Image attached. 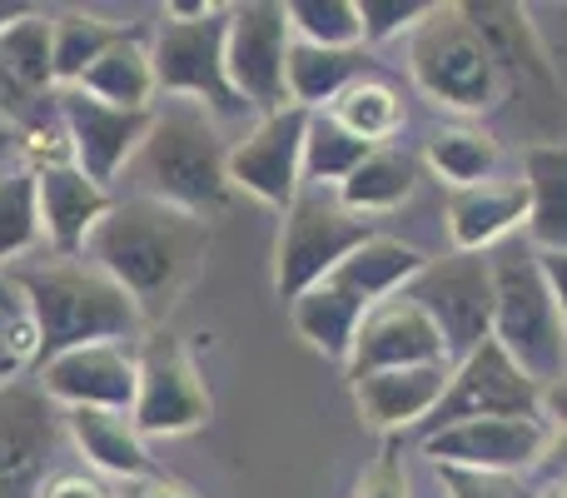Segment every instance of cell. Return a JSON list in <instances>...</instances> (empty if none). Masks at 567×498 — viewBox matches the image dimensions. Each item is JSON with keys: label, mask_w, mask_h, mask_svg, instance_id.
Wrapping results in <instances>:
<instances>
[{"label": "cell", "mask_w": 567, "mask_h": 498, "mask_svg": "<svg viewBox=\"0 0 567 498\" xmlns=\"http://www.w3.org/2000/svg\"><path fill=\"white\" fill-rule=\"evenodd\" d=\"M50 26H55L50 16L30 10L25 20H16V26L0 35V60H6V70L30 90V95H55V65H50Z\"/></svg>", "instance_id": "34"}, {"label": "cell", "mask_w": 567, "mask_h": 498, "mask_svg": "<svg viewBox=\"0 0 567 498\" xmlns=\"http://www.w3.org/2000/svg\"><path fill=\"white\" fill-rule=\"evenodd\" d=\"M35 195H40V235L60 260H85V245L95 225L110 215L115 200L85 180L75 165H45L35 170Z\"/></svg>", "instance_id": "19"}, {"label": "cell", "mask_w": 567, "mask_h": 498, "mask_svg": "<svg viewBox=\"0 0 567 498\" xmlns=\"http://www.w3.org/2000/svg\"><path fill=\"white\" fill-rule=\"evenodd\" d=\"M449 498H543V484L528 474H478V469H439Z\"/></svg>", "instance_id": "38"}, {"label": "cell", "mask_w": 567, "mask_h": 498, "mask_svg": "<svg viewBox=\"0 0 567 498\" xmlns=\"http://www.w3.org/2000/svg\"><path fill=\"white\" fill-rule=\"evenodd\" d=\"M553 444V424L543 419H468L423 439L433 469H478V474H528Z\"/></svg>", "instance_id": "15"}, {"label": "cell", "mask_w": 567, "mask_h": 498, "mask_svg": "<svg viewBox=\"0 0 567 498\" xmlns=\"http://www.w3.org/2000/svg\"><path fill=\"white\" fill-rule=\"evenodd\" d=\"M498 140L488 130H473V125H443L423 140V165L433 170L439 180H449L453 190H468L483 185V180L498 175Z\"/></svg>", "instance_id": "29"}, {"label": "cell", "mask_w": 567, "mask_h": 498, "mask_svg": "<svg viewBox=\"0 0 567 498\" xmlns=\"http://www.w3.org/2000/svg\"><path fill=\"white\" fill-rule=\"evenodd\" d=\"M10 289L20 294L30 324L40 339V364L55 354L85 349V344H135L145 339V314L120 289L110 274H100L90 260H25L0 270ZM35 364V369H40Z\"/></svg>", "instance_id": "2"}, {"label": "cell", "mask_w": 567, "mask_h": 498, "mask_svg": "<svg viewBox=\"0 0 567 498\" xmlns=\"http://www.w3.org/2000/svg\"><path fill=\"white\" fill-rule=\"evenodd\" d=\"M30 10H35V6H25V0H0V35H6L16 20H25Z\"/></svg>", "instance_id": "46"}, {"label": "cell", "mask_w": 567, "mask_h": 498, "mask_svg": "<svg viewBox=\"0 0 567 498\" xmlns=\"http://www.w3.org/2000/svg\"><path fill=\"white\" fill-rule=\"evenodd\" d=\"M493 270V339L508 349V359L528 374L538 389L567 369V334L553 299V284L543 274V254L528 240L513 235L508 245L488 254Z\"/></svg>", "instance_id": "4"}, {"label": "cell", "mask_w": 567, "mask_h": 498, "mask_svg": "<svg viewBox=\"0 0 567 498\" xmlns=\"http://www.w3.org/2000/svg\"><path fill=\"white\" fill-rule=\"evenodd\" d=\"M413 190H419V160L409 150H369L359 170L339 185L343 210L373 220V215H393L399 205H409Z\"/></svg>", "instance_id": "26"}, {"label": "cell", "mask_w": 567, "mask_h": 498, "mask_svg": "<svg viewBox=\"0 0 567 498\" xmlns=\"http://www.w3.org/2000/svg\"><path fill=\"white\" fill-rule=\"evenodd\" d=\"M433 16L429 0H359L363 45H389L399 35H413Z\"/></svg>", "instance_id": "37"}, {"label": "cell", "mask_w": 567, "mask_h": 498, "mask_svg": "<svg viewBox=\"0 0 567 498\" xmlns=\"http://www.w3.org/2000/svg\"><path fill=\"white\" fill-rule=\"evenodd\" d=\"M423 264H429L423 250L403 245V240H389V235H373V240H363V245L353 250L323 284H333L339 294H349V299L369 314L373 304H383V299H393V294L409 289V284L423 274Z\"/></svg>", "instance_id": "22"}, {"label": "cell", "mask_w": 567, "mask_h": 498, "mask_svg": "<svg viewBox=\"0 0 567 498\" xmlns=\"http://www.w3.org/2000/svg\"><path fill=\"white\" fill-rule=\"evenodd\" d=\"M409 75L433 105L453 115H483L498 105L503 90L493 50L463 6H433V16L409 35Z\"/></svg>", "instance_id": "5"}, {"label": "cell", "mask_w": 567, "mask_h": 498, "mask_svg": "<svg viewBox=\"0 0 567 498\" xmlns=\"http://www.w3.org/2000/svg\"><path fill=\"white\" fill-rule=\"evenodd\" d=\"M473 20V30L483 35V45L493 50V65L508 85H523V95H538L533 110L548 120L567 115V95H563V80L553 70L548 50H543L538 30H533L528 10L518 6H463Z\"/></svg>", "instance_id": "17"}, {"label": "cell", "mask_w": 567, "mask_h": 498, "mask_svg": "<svg viewBox=\"0 0 567 498\" xmlns=\"http://www.w3.org/2000/svg\"><path fill=\"white\" fill-rule=\"evenodd\" d=\"M359 75H363V50H323V45H303V40L289 45V70H284L289 105L309 110V115L329 110Z\"/></svg>", "instance_id": "27"}, {"label": "cell", "mask_w": 567, "mask_h": 498, "mask_svg": "<svg viewBox=\"0 0 567 498\" xmlns=\"http://www.w3.org/2000/svg\"><path fill=\"white\" fill-rule=\"evenodd\" d=\"M130 30L125 26H110L100 16H55L50 26V65H55V90L60 85H80L90 65L105 55L110 45H120Z\"/></svg>", "instance_id": "31"}, {"label": "cell", "mask_w": 567, "mask_h": 498, "mask_svg": "<svg viewBox=\"0 0 567 498\" xmlns=\"http://www.w3.org/2000/svg\"><path fill=\"white\" fill-rule=\"evenodd\" d=\"M303 135L309 110L284 105L275 115H259V125L229 150V185L255 195L259 205L289 210L303 190Z\"/></svg>", "instance_id": "14"}, {"label": "cell", "mask_w": 567, "mask_h": 498, "mask_svg": "<svg viewBox=\"0 0 567 498\" xmlns=\"http://www.w3.org/2000/svg\"><path fill=\"white\" fill-rule=\"evenodd\" d=\"M135 195L175 205L185 215H219L229 205V150L219 125L195 100H165V110L150 115V130L130 160Z\"/></svg>", "instance_id": "3"}, {"label": "cell", "mask_w": 567, "mask_h": 498, "mask_svg": "<svg viewBox=\"0 0 567 498\" xmlns=\"http://www.w3.org/2000/svg\"><path fill=\"white\" fill-rule=\"evenodd\" d=\"M215 10H225V6H209V0H169L165 16L169 20H209Z\"/></svg>", "instance_id": "44"}, {"label": "cell", "mask_w": 567, "mask_h": 498, "mask_svg": "<svg viewBox=\"0 0 567 498\" xmlns=\"http://www.w3.org/2000/svg\"><path fill=\"white\" fill-rule=\"evenodd\" d=\"M16 155H20V130L0 120V175H6V170H16V165H10Z\"/></svg>", "instance_id": "45"}, {"label": "cell", "mask_w": 567, "mask_h": 498, "mask_svg": "<svg viewBox=\"0 0 567 498\" xmlns=\"http://www.w3.org/2000/svg\"><path fill=\"white\" fill-rule=\"evenodd\" d=\"M75 90H85V95L105 100V105H115V110H155V95H159L155 60H150V50L140 45V35L130 30L120 45H110L105 55L80 75Z\"/></svg>", "instance_id": "25"}, {"label": "cell", "mask_w": 567, "mask_h": 498, "mask_svg": "<svg viewBox=\"0 0 567 498\" xmlns=\"http://www.w3.org/2000/svg\"><path fill=\"white\" fill-rule=\"evenodd\" d=\"M363 240H373V220L343 210L339 190L303 185L299 200L284 210V230L275 245V294L293 304L313 284L329 280Z\"/></svg>", "instance_id": "6"}, {"label": "cell", "mask_w": 567, "mask_h": 498, "mask_svg": "<svg viewBox=\"0 0 567 498\" xmlns=\"http://www.w3.org/2000/svg\"><path fill=\"white\" fill-rule=\"evenodd\" d=\"M30 364H40L35 324H30V314H25V304H20V294L10 289V280L0 274V384L20 379Z\"/></svg>", "instance_id": "36"}, {"label": "cell", "mask_w": 567, "mask_h": 498, "mask_svg": "<svg viewBox=\"0 0 567 498\" xmlns=\"http://www.w3.org/2000/svg\"><path fill=\"white\" fill-rule=\"evenodd\" d=\"M548 498H567V479H558V484H548Z\"/></svg>", "instance_id": "47"}, {"label": "cell", "mask_w": 567, "mask_h": 498, "mask_svg": "<svg viewBox=\"0 0 567 498\" xmlns=\"http://www.w3.org/2000/svg\"><path fill=\"white\" fill-rule=\"evenodd\" d=\"M543 419H548L553 429H567V369L543 389Z\"/></svg>", "instance_id": "42"}, {"label": "cell", "mask_w": 567, "mask_h": 498, "mask_svg": "<svg viewBox=\"0 0 567 498\" xmlns=\"http://www.w3.org/2000/svg\"><path fill=\"white\" fill-rule=\"evenodd\" d=\"M205 254H209L205 220L145 195L115 200L85 245V260L100 274H110L140 304L145 319L165 314L185 294V284L199 274Z\"/></svg>", "instance_id": "1"}, {"label": "cell", "mask_w": 567, "mask_h": 498, "mask_svg": "<svg viewBox=\"0 0 567 498\" xmlns=\"http://www.w3.org/2000/svg\"><path fill=\"white\" fill-rule=\"evenodd\" d=\"M140 359V394H135V429L155 434V439H175V434H189L209 419V394L205 379H199L195 359L185 354V344L175 334H145L135 349Z\"/></svg>", "instance_id": "12"}, {"label": "cell", "mask_w": 567, "mask_h": 498, "mask_svg": "<svg viewBox=\"0 0 567 498\" xmlns=\"http://www.w3.org/2000/svg\"><path fill=\"white\" fill-rule=\"evenodd\" d=\"M55 115L70 140V165L85 180H95L100 190H110V180H120V170H130L155 110H115L75 85H60Z\"/></svg>", "instance_id": "13"}, {"label": "cell", "mask_w": 567, "mask_h": 498, "mask_svg": "<svg viewBox=\"0 0 567 498\" xmlns=\"http://www.w3.org/2000/svg\"><path fill=\"white\" fill-rule=\"evenodd\" d=\"M289 319H293V329H299V339L309 344V349H319L323 359L349 364L353 334H359V324H363V309L349 299V294L333 289V284H313L309 294H299V299L289 304Z\"/></svg>", "instance_id": "28"}, {"label": "cell", "mask_w": 567, "mask_h": 498, "mask_svg": "<svg viewBox=\"0 0 567 498\" xmlns=\"http://www.w3.org/2000/svg\"><path fill=\"white\" fill-rule=\"evenodd\" d=\"M284 16H289L293 40H303V45L363 50V20L353 0H289Z\"/></svg>", "instance_id": "35"}, {"label": "cell", "mask_w": 567, "mask_h": 498, "mask_svg": "<svg viewBox=\"0 0 567 498\" xmlns=\"http://www.w3.org/2000/svg\"><path fill=\"white\" fill-rule=\"evenodd\" d=\"M329 115L339 120V125L349 130L353 140H363V145L379 150V140H393V135H399V125H403V100H399V90H393L389 80L359 75V80H353V85L329 105Z\"/></svg>", "instance_id": "30"}, {"label": "cell", "mask_w": 567, "mask_h": 498, "mask_svg": "<svg viewBox=\"0 0 567 498\" xmlns=\"http://www.w3.org/2000/svg\"><path fill=\"white\" fill-rule=\"evenodd\" d=\"M225 26H229V6L215 10L209 20H165L155 45H150L155 85L175 100L205 105L215 120L249 115V105L235 95L225 70Z\"/></svg>", "instance_id": "7"}, {"label": "cell", "mask_w": 567, "mask_h": 498, "mask_svg": "<svg viewBox=\"0 0 567 498\" xmlns=\"http://www.w3.org/2000/svg\"><path fill=\"white\" fill-rule=\"evenodd\" d=\"M543 498H548V489H543Z\"/></svg>", "instance_id": "48"}, {"label": "cell", "mask_w": 567, "mask_h": 498, "mask_svg": "<svg viewBox=\"0 0 567 498\" xmlns=\"http://www.w3.org/2000/svg\"><path fill=\"white\" fill-rule=\"evenodd\" d=\"M538 414H543V389L508 359V349L498 339H488L468 359L453 364L439 409L423 419V439L468 419H538Z\"/></svg>", "instance_id": "9"}, {"label": "cell", "mask_w": 567, "mask_h": 498, "mask_svg": "<svg viewBox=\"0 0 567 498\" xmlns=\"http://www.w3.org/2000/svg\"><path fill=\"white\" fill-rule=\"evenodd\" d=\"M403 294L439 324L453 364L468 359L478 344L493 339V270H488V254H449V260H429L423 274Z\"/></svg>", "instance_id": "10"}, {"label": "cell", "mask_w": 567, "mask_h": 498, "mask_svg": "<svg viewBox=\"0 0 567 498\" xmlns=\"http://www.w3.org/2000/svg\"><path fill=\"white\" fill-rule=\"evenodd\" d=\"M35 384L60 409H110L130 414L140 394V359L130 344H85L55 354L35 369Z\"/></svg>", "instance_id": "16"}, {"label": "cell", "mask_w": 567, "mask_h": 498, "mask_svg": "<svg viewBox=\"0 0 567 498\" xmlns=\"http://www.w3.org/2000/svg\"><path fill=\"white\" fill-rule=\"evenodd\" d=\"M523 185H528V240L538 254H567V140H543L523 155Z\"/></svg>", "instance_id": "24"}, {"label": "cell", "mask_w": 567, "mask_h": 498, "mask_svg": "<svg viewBox=\"0 0 567 498\" xmlns=\"http://www.w3.org/2000/svg\"><path fill=\"white\" fill-rule=\"evenodd\" d=\"M453 364H419V369H379L353 379V404L359 419L379 434L423 429L433 409H439L443 389H449Z\"/></svg>", "instance_id": "20"}, {"label": "cell", "mask_w": 567, "mask_h": 498, "mask_svg": "<svg viewBox=\"0 0 567 498\" xmlns=\"http://www.w3.org/2000/svg\"><path fill=\"white\" fill-rule=\"evenodd\" d=\"M369 150L373 145L353 140L329 110H319V115H309V135H303V185L339 190L369 160Z\"/></svg>", "instance_id": "32"}, {"label": "cell", "mask_w": 567, "mask_h": 498, "mask_svg": "<svg viewBox=\"0 0 567 498\" xmlns=\"http://www.w3.org/2000/svg\"><path fill=\"white\" fill-rule=\"evenodd\" d=\"M65 434L80 454H85L90 469L110 474L120 484L150 479L155 464H150L145 434L135 429L130 414H110V409H65Z\"/></svg>", "instance_id": "23"}, {"label": "cell", "mask_w": 567, "mask_h": 498, "mask_svg": "<svg viewBox=\"0 0 567 498\" xmlns=\"http://www.w3.org/2000/svg\"><path fill=\"white\" fill-rule=\"evenodd\" d=\"M35 498H115V494H110L105 484L95 479V474H70V469H60V474H50V479L40 484Z\"/></svg>", "instance_id": "40"}, {"label": "cell", "mask_w": 567, "mask_h": 498, "mask_svg": "<svg viewBox=\"0 0 567 498\" xmlns=\"http://www.w3.org/2000/svg\"><path fill=\"white\" fill-rule=\"evenodd\" d=\"M120 498H199V494L185 489V484H175V479H159V474H150V479L125 484V494H120Z\"/></svg>", "instance_id": "41"}, {"label": "cell", "mask_w": 567, "mask_h": 498, "mask_svg": "<svg viewBox=\"0 0 567 498\" xmlns=\"http://www.w3.org/2000/svg\"><path fill=\"white\" fill-rule=\"evenodd\" d=\"M65 409L35 384V374L0 384V498H35L50 474H60Z\"/></svg>", "instance_id": "8"}, {"label": "cell", "mask_w": 567, "mask_h": 498, "mask_svg": "<svg viewBox=\"0 0 567 498\" xmlns=\"http://www.w3.org/2000/svg\"><path fill=\"white\" fill-rule=\"evenodd\" d=\"M40 195H35V170L16 165L0 175V270L20 264V254L40 245Z\"/></svg>", "instance_id": "33"}, {"label": "cell", "mask_w": 567, "mask_h": 498, "mask_svg": "<svg viewBox=\"0 0 567 498\" xmlns=\"http://www.w3.org/2000/svg\"><path fill=\"white\" fill-rule=\"evenodd\" d=\"M289 45L293 30L289 16L275 0H249V6H229L225 26V70L235 95L259 115H275L289 105Z\"/></svg>", "instance_id": "11"}, {"label": "cell", "mask_w": 567, "mask_h": 498, "mask_svg": "<svg viewBox=\"0 0 567 498\" xmlns=\"http://www.w3.org/2000/svg\"><path fill=\"white\" fill-rule=\"evenodd\" d=\"M528 225V185L518 180H483L449 195V240L453 254H493Z\"/></svg>", "instance_id": "21"}, {"label": "cell", "mask_w": 567, "mask_h": 498, "mask_svg": "<svg viewBox=\"0 0 567 498\" xmlns=\"http://www.w3.org/2000/svg\"><path fill=\"white\" fill-rule=\"evenodd\" d=\"M353 498H409V474H403L399 449H383L379 459H373V469L359 479Z\"/></svg>", "instance_id": "39"}, {"label": "cell", "mask_w": 567, "mask_h": 498, "mask_svg": "<svg viewBox=\"0 0 567 498\" xmlns=\"http://www.w3.org/2000/svg\"><path fill=\"white\" fill-rule=\"evenodd\" d=\"M543 274H548V284H553V299H558L563 334H567V254H543Z\"/></svg>", "instance_id": "43"}, {"label": "cell", "mask_w": 567, "mask_h": 498, "mask_svg": "<svg viewBox=\"0 0 567 498\" xmlns=\"http://www.w3.org/2000/svg\"><path fill=\"white\" fill-rule=\"evenodd\" d=\"M419 364H453L449 344H443L439 324L409 299V294H393V299L373 304L363 314L359 334H353V354H349V379L359 374H379V369H419Z\"/></svg>", "instance_id": "18"}]
</instances>
